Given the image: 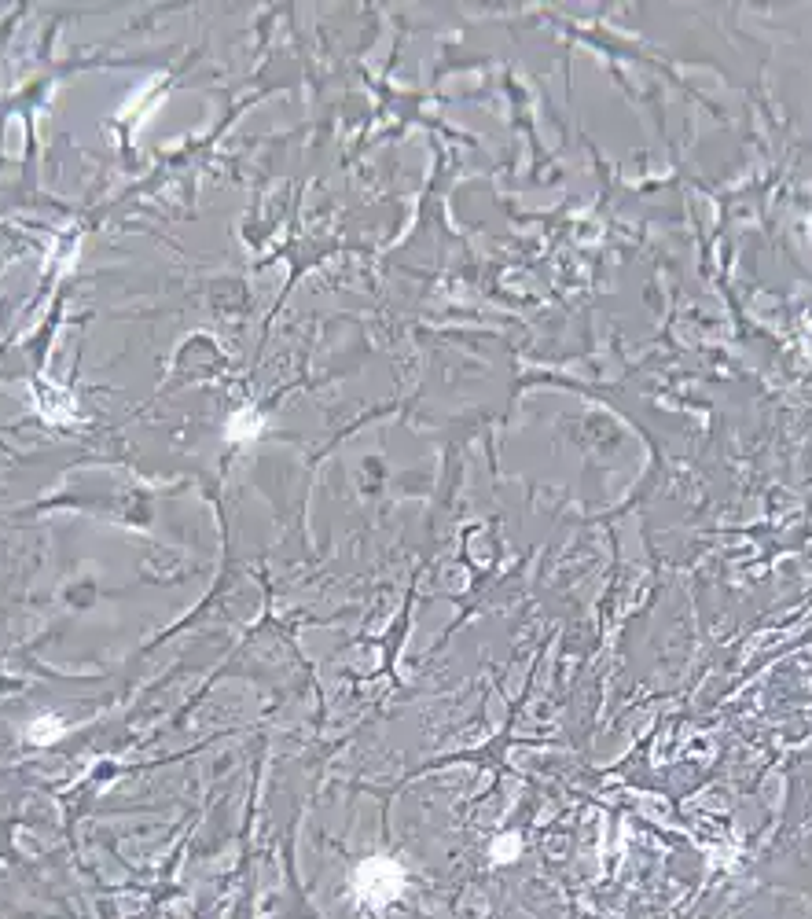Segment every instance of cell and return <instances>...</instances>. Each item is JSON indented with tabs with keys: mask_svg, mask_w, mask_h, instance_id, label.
Instances as JSON below:
<instances>
[{
	"mask_svg": "<svg viewBox=\"0 0 812 919\" xmlns=\"http://www.w3.org/2000/svg\"><path fill=\"white\" fill-rule=\"evenodd\" d=\"M258 431H261V420L250 409L236 412L232 423H228V438H232V442H247V438H254Z\"/></svg>",
	"mask_w": 812,
	"mask_h": 919,
	"instance_id": "2",
	"label": "cell"
},
{
	"mask_svg": "<svg viewBox=\"0 0 812 919\" xmlns=\"http://www.w3.org/2000/svg\"><path fill=\"white\" fill-rule=\"evenodd\" d=\"M34 736H37V739L59 736V725H56V721H41V725H34Z\"/></svg>",
	"mask_w": 812,
	"mask_h": 919,
	"instance_id": "4",
	"label": "cell"
},
{
	"mask_svg": "<svg viewBox=\"0 0 812 919\" xmlns=\"http://www.w3.org/2000/svg\"><path fill=\"white\" fill-rule=\"evenodd\" d=\"M353 886H357V897H361V901H368L372 908H383L401 897V890H405V872H401V864L390 861V857H372V861H364L361 868H357Z\"/></svg>",
	"mask_w": 812,
	"mask_h": 919,
	"instance_id": "1",
	"label": "cell"
},
{
	"mask_svg": "<svg viewBox=\"0 0 812 919\" xmlns=\"http://www.w3.org/2000/svg\"><path fill=\"white\" fill-rule=\"evenodd\" d=\"M515 853H519V835H508V839H500L497 846H493V857H497V861H515Z\"/></svg>",
	"mask_w": 812,
	"mask_h": 919,
	"instance_id": "3",
	"label": "cell"
}]
</instances>
